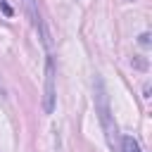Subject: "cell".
<instances>
[{
    "instance_id": "cell-1",
    "label": "cell",
    "mask_w": 152,
    "mask_h": 152,
    "mask_svg": "<svg viewBox=\"0 0 152 152\" xmlns=\"http://www.w3.org/2000/svg\"><path fill=\"white\" fill-rule=\"evenodd\" d=\"M95 90H97L95 100H97V112H100V121H102V126H104V131H107V140H109V145L114 147V135H116V126H114V124H112V119H109V102H107V93H104V86H102V78H100V76H95Z\"/></svg>"
},
{
    "instance_id": "cell-2",
    "label": "cell",
    "mask_w": 152,
    "mask_h": 152,
    "mask_svg": "<svg viewBox=\"0 0 152 152\" xmlns=\"http://www.w3.org/2000/svg\"><path fill=\"white\" fill-rule=\"evenodd\" d=\"M24 7H26V12H28V17H31L33 28L40 33V38H43V43H45V48H48V52H50V33H48V28H45V24H43V19H40V12H38V7H36V0H24Z\"/></svg>"
},
{
    "instance_id": "cell-3",
    "label": "cell",
    "mask_w": 152,
    "mask_h": 152,
    "mask_svg": "<svg viewBox=\"0 0 152 152\" xmlns=\"http://www.w3.org/2000/svg\"><path fill=\"white\" fill-rule=\"evenodd\" d=\"M45 100H43V107L45 112L50 114L52 112V104H55V88H52V78H55V71H52V57L48 55V74H45Z\"/></svg>"
},
{
    "instance_id": "cell-4",
    "label": "cell",
    "mask_w": 152,
    "mask_h": 152,
    "mask_svg": "<svg viewBox=\"0 0 152 152\" xmlns=\"http://www.w3.org/2000/svg\"><path fill=\"white\" fill-rule=\"evenodd\" d=\"M121 152H142V150H140V142L133 135H124L121 138Z\"/></svg>"
},
{
    "instance_id": "cell-5",
    "label": "cell",
    "mask_w": 152,
    "mask_h": 152,
    "mask_svg": "<svg viewBox=\"0 0 152 152\" xmlns=\"http://www.w3.org/2000/svg\"><path fill=\"white\" fill-rule=\"evenodd\" d=\"M0 7H2V12H5L7 17H12V7L7 5V0H0Z\"/></svg>"
},
{
    "instance_id": "cell-6",
    "label": "cell",
    "mask_w": 152,
    "mask_h": 152,
    "mask_svg": "<svg viewBox=\"0 0 152 152\" xmlns=\"http://www.w3.org/2000/svg\"><path fill=\"white\" fill-rule=\"evenodd\" d=\"M147 38H150V36H147V33H142V36H140V43H142V45H147V43H150Z\"/></svg>"
}]
</instances>
